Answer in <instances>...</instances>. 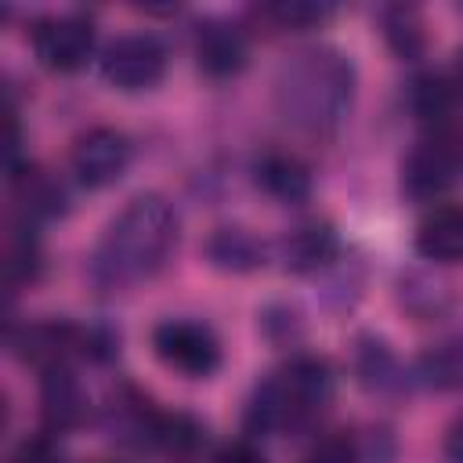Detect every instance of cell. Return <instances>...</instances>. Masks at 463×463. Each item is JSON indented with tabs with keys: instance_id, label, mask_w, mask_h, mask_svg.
I'll return each instance as SVG.
<instances>
[{
	"instance_id": "9c48e42d",
	"label": "cell",
	"mask_w": 463,
	"mask_h": 463,
	"mask_svg": "<svg viewBox=\"0 0 463 463\" xmlns=\"http://www.w3.org/2000/svg\"><path fill=\"white\" fill-rule=\"evenodd\" d=\"M195 61L206 76L228 80L246 65V36L232 22L210 18L195 29Z\"/></svg>"
},
{
	"instance_id": "d6986e66",
	"label": "cell",
	"mask_w": 463,
	"mask_h": 463,
	"mask_svg": "<svg viewBox=\"0 0 463 463\" xmlns=\"http://www.w3.org/2000/svg\"><path fill=\"white\" fill-rule=\"evenodd\" d=\"M22 199H25V210H29L33 217H54V213H61L65 192H61V184H54L51 177L25 170V192H22Z\"/></svg>"
},
{
	"instance_id": "7c38bea8",
	"label": "cell",
	"mask_w": 463,
	"mask_h": 463,
	"mask_svg": "<svg viewBox=\"0 0 463 463\" xmlns=\"http://www.w3.org/2000/svg\"><path fill=\"white\" fill-rule=\"evenodd\" d=\"M40 405H43V423L51 430H69L87 416V394L69 365H54L43 373Z\"/></svg>"
},
{
	"instance_id": "6da1fadb",
	"label": "cell",
	"mask_w": 463,
	"mask_h": 463,
	"mask_svg": "<svg viewBox=\"0 0 463 463\" xmlns=\"http://www.w3.org/2000/svg\"><path fill=\"white\" fill-rule=\"evenodd\" d=\"M177 246V213L156 195H134L101 232L90 253V279L101 289H130L152 279Z\"/></svg>"
},
{
	"instance_id": "277c9868",
	"label": "cell",
	"mask_w": 463,
	"mask_h": 463,
	"mask_svg": "<svg viewBox=\"0 0 463 463\" xmlns=\"http://www.w3.org/2000/svg\"><path fill=\"white\" fill-rule=\"evenodd\" d=\"M152 351L166 369L192 380H203L221 365V340L206 322H195V318L159 322L152 329Z\"/></svg>"
},
{
	"instance_id": "d4e9b609",
	"label": "cell",
	"mask_w": 463,
	"mask_h": 463,
	"mask_svg": "<svg viewBox=\"0 0 463 463\" xmlns=\"http://www.w3.org/2000/svg\"><path fill=\"white\" fill-rule=\"evenodd\" d=\"M452 80H456V87H459V94H463V54H459V61H456V76H452Z\"/></svg>"
},
{
	"instance_id": "30bf717a",
	"label": "cell",
	"mask_w": 463,
	"mask_h": 463,
	"mask_svg": "<svg viewBox=\"0 0 463 463\" xmlns=\"http://www.w3.org/2000/svg\"><path fill=\"white\" fill-rule=\"evenodd\" d=\"M253 181L279 203H304L311 195V170L300 156L268 148L253 159Z\"/></svg>"
},
{
	"instance_id": "e0dca14e",
	"label": "cell",
	"mask_w": 463,
	"mask_h": 463,
	"mask_svg": "<svg viewBox=\"0 0 463 463\" xmlns=\"http://www.w3.org/2000/svg\"><path fill=\"white\" fill-rule=\"evenodd\" d=\"M358 376H362V383L373 387V391H387V387L398 383L394 354H391L380 340H373V336H365V340L358 344Z\"/></svg>"
},
{
	"instance_id": "5bb4252c",
	"label": "cell",
	"mask_w": 463,
	"mask_h": 463,
	"mask_svg": "<svg viewBox=\"0 0 463 463\" xmlns=\"http://www.w3.org/2000/svg\"><path fill=\"white\" fill-rule=\"evenodd\" d=\"M416 376L430 391H463V333L434 340L416 358Z\"/></svg>"
},
{
	"instance_id": "8992f818",
	"label": "cell",
	"mask_w": 463,
	"mask_h": 463,
	"mask_svg": "<svg viewBox=\"0 0 463 463\" xmlns=\"http://www.w3.org/2000/svg\"><path fill=\"white\" fill-rule=\"evenodd\" d=\"M459 166H463V137L449 130H434L409 152L402 166V188L412 199H434L452 184Z\"/></svg>"
},
{
	"instance_id": "603a6c76",
	"label": "cell",
	"mask_w": 463,
	"mask_h": 463,
	"mask_svg": "<svg viewBox=\"0 0 463 463\" xmlns=\"http://www.w3.org/2000/svg\"><path fill=\"white\" fill-rule=\"evenodd\" d=\"M213 463H268V459L260 456V449H253V445H246V441H235V445H224V449L213 456Z\"/></svg>"
},
{
	"instance_id": "cb8c5ba5",
	"label": "cell",
	"mask_w": 463,
	"mask_h": 463,
	"mask_svg": "<svg viewBox=\"0 0 463 463\" xmlns=\"http://www.w3.org/2000/svg\"><path fill=\"white\" fill-rule=\"evenodd\" d=\"M445 459L449 463H463V416L445 430Z\"/></svg>"
},
{
	"instance_id": "7402d4cb",
	"label": "cell",
	"mask_w": 463,
	"mask_h": 463,
	"mask_svg": "<svg viewBox=\"0 0 463 463\" xmlns=\"http://www.w3.org/2000/svg\"><path fill=\"white\" fill-rule=\"evenodd\" d=\"M11 463H61V452L51 438H29V441L18 445Z\"/></svg>"
},
{
	"instance_id": "4fadbf2b",
	"label": "cell",
	"mask_w": 463,
	"mask_h": 463,
	"mask_svg": "<svg viewBox=\"0 0 463 463\" xmlns=\"http://www.w3.org/2000/svg\"><path fill=\"white\" fill-rule=\"evenodd\" d=\"M279 257H282L286 271H297V275L318 271L336 257V235L326 221H307L279 242Z\"/></svg>"
},
{
	"instance_id": "ac0fdd59",
	"label": "cell",
	"mask_w": 463,
	"mask_h": 463,
	"mask_svg": "<svg viewBox=\"0 0 463 463\" xmlns=\"http://www.w3.org/2000/svg\"><path fill=\"white\" fill-rule=\"evenodd\" d=\"M383 36L402 58H416L423 51V25L412 7H391L383 14Z\"/></svg>"
},
{
	"instance_id": "8fae6325",
	"label": "cell",
	"mask_w": 463,
	"mask_h": 463,
	"mask_svg": "<svg viewBox=\"0 0 463 463\" xmlns=\"http://www.w3.org/2000/svg\"><path fill=\"white\" fill-rule=\"evenodd\" d=\"M416 253L434 264L463 260V206H434L416 228Z\"/></svg>"
},
{
	"instance_id": "3957f363",
	"label": "cell",
	"mask_w": 463,
	"mask_h": 463,
	"mask_svg": "<svg viewBox=\"0 0 463 463\" xmlns=\"http://www.w3.org/2000/svg\"><path fill=\"white\" fill-rule=\"evenodd\" d=\"M333 394V373L322 358H293L279 376L257 387L250 402L253 430H282L311 420Z\"/></svg>"
},
{
	"instance_id": "2e32d148",
	"label": "cell",
	"mask_w": 463,
	"mask_h": 463,
	"mask_svg": "<svg viewBox=\"0 0 463 463\" xmlns=\"http://www.w3.org/2000/svg\"><path fill=\"white\" fill-rule=\"evenodd\" d=\"M206 253L224 271H250V268H257L264 260V250L242 228H217L210 235V242H206Z\"/></svg>"
},
{
	"instance_id": "9a60e30c",
	"label": "cell",
	"mask_w": 463,
	"mask_h": 463,
	"mask_svg": "<svg viewBox=\"0 0 463 463\" xmlns=\"http://www.w3.org/2000/svg\"><path fill=\"white\" fill-rule=\"evenodd\" d=\"M456 101H459V87L449 76H420L412 83V109L434 130H449V119L456 112Z\"/></svg>"
},
{
	"instance_id": "44dd1931",
	"label": "cell",
	"mask_w": 463,
	"mask_h": 463,
	"mask_svg": "<svg viewBox=\"0 0 463 463\" xmlns=\"http://www.w3.org/2000/svg\"><path fill=\"white\" fill-rule=\"evenodd\" d=\"M304 463H358V445L347 434H326L311 445Z\"/></svg>"
},
{
	"instance_id": "5b68a950",
	"label": "cell",
	"mask_w": 463,
	"mask_h": 463,
	"mask_svg": "<svg viewBox=\"0 0 463 463\" xmlns=\"http://www.w3.org/2000/svg\"><path fill=\"white\" fill-rule=\"evenodd\" d=\"M166 72V51L152 33L116 36L101 51V76L116 90H152Z\"/></svg>"
},
{
	"instance_id": "ba28073f",
	"label": "cell",
	"mask_w": 463,
	"mask_h": 463,
	"mask_svg": "<svg viewBox=\"0 0 463 463\" xmlns=\"http://www.w3.org/2000/svg\"><path fill=\"white\" fill-rule=\"evenodd\" d=\"M69 166L83 188H109L130 166V141L116 127H94L72 145Z\"/></svg>"
},
{
	"instance_id": "ffe728a7",
	"label": "cell",
	"mask_w": 463,
	"mask_h": 463,
	"mask_svg": "<svg viewBox=\"0 0 463 463\" xmlns=\"http://www.w3.org/2000/svg\"><path fill=\"white\" fill-rule=\"evenodd\" d=\"M264 14L275 18L282 29H307V25H318L322 18H329L333 7L311 4V0H279V4H268Z\"/></svg>"
},
{
	"instance_id": "52a82bcc",
	"label": "cell",
	"mask_w": 463,
	"mask_h": 463,
	"mask_svg": "<svg viewBox=\"0 0 463 463\" xmlns=\"http://www.w3.org/2000/svg\"><path fill=\"white\" fill-rule=\"evenodd\" d=\"M33 51L43 69L51 72H76L94 54V25L83 14H54L36 22Z\"/></svg>"
},
{
	"instance_id": "7a4b0ae2",
	"label": "cell",
	"mask_w": 463,
	"mask_h": 463,
	"mask_svg": "<svg viewBox=\"0 0 463 463\" xmlns=\"http://www.w3.org/2000/svg\"><path fill=\"white\" fill-rule=\"evenodd\" d=\"M354 69L333 47H304L289 54L275 72V109L286 127L329 137L351 112Z\"/></svg>"
}]
</instances>
